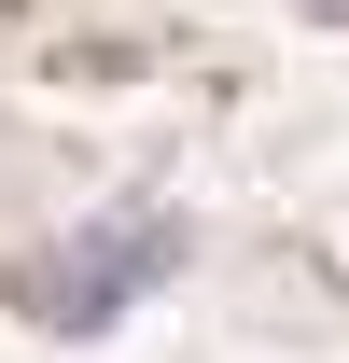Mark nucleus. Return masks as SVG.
Listing matches in <instances>:
<instances>
[{
  "instance_id": "obj_1",
  "label": "nucleus",
  "mask_w": 349,
  "mask_h": 363,
  "mask_svg": "<svg viewBox=\"0 0 349 363\" xmlns=\"http://www.w3.org/2000/svg\"><path fill=\"white\" fill-rule=\"evenodd\" d=\"M84 266H28L14 294H28V321H56V335H84V321H112L140 294V279H168V224H126V238H70Z\"/></svg>"
}]
</instances>
